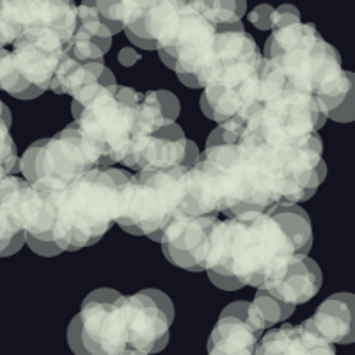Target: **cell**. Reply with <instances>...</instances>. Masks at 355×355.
Wrapping results in <instances>:
<instances>
[{
    "instance_id": "obj_13",
    "label": "cell",
    "mask_w": 355,
    "mask_h": 355,
    "mask_svg": "<svg viewBox=\"0 0 355 355\" xmlns=\"http://www.w3.org/2000/svg\"><path fill=\"white\" fill-rule=\"evenodd\" d=\"M116 84V77L105 61H78L64 52L57 66L50 89L57 94H69L75 103H82L98 89Z\"/></svg>"
},
{
    "instance_id": "obj_1",
    "label": "cell",
    "mask_w": 355,
    "mask_h": 355,
    "mask_svg": "<svg viewBox=\"0 0 355 355\" xmlns=\"http://www.w3.org/2000/svg\"><path fill=\"white\" fill-rule=\"evenodd\" d=\"M327 176L318 133L300 146L236 139L206 144L185 171V215H236L299 205L315 196Z\"/></svg>"
},
{
    "instance_id": "obj_10",
    "label": "cell",
    "mask_w": 355,
    "mask_h": 355,
    "mask_svg": "<svg viewBox=\"0 0 355 355\" xmlns=\"http://www.w3.org/2000/svg\"><path fill=\"white\" fill-rule=\"evenodd\" d=\"M265 331L263 316L254 304L231 302L222 309L208 338V355H254Z\"/></svg>"
},
{
    "instance_id": "obj_26",
    "label": "cell",
    "mask_w": 355,
    "mask_h": 355,
    "mask_svg": "<svg viewBox=\"0 0 355 355\" xmlns=\"http://www.w3.org/2000/svg\"><path fill=\"white\" fill-rule=\"evenodd\" d=\"M139 61H141V53L135 52L133 49H123L121 52H119V62H121L125 68H132V66L137 64Z\"/></svg>"
},
{
    "instance_id": "obj_16",
    "label": "cell",
    "mask_w": 355,
    "mask_h": 355,
    "mask_svg": "<svg viewBox=\"0 0 355 355\" xmlns=\"http://www.w3.org/2000/svg\"><path fill=\"white\" fill-rule=\"evenodd\" d=\"M254 355H336L334 347L300 323H284L263 332Z\"/></svg>"
},
{
    "instance_id": "obj_5",
    "label": "cell",
    "mask_w": 355,
    "mask_h": 355,
    "mask_svg": "<svg viewBox=\"0 0 355 355\" xmlns=\"http://www.w3.org/2000/svg\"><path fill=\"white\" fill-rule=\"evenodd\" d=\"M128 171L96 167L71 182L46 180L52 185L53 227L50 242L61 249L80 250L94 245L114 224L116 189Z\"/></svg>"
},
{
    "instance_id": "obj_18",
    "label": "cell",
    "mask_w": 355,
    "mask_h": 355,
    "mask_svg": "<svg viewBox=\"0 0 355 355\" xmlns=\"http://www.w3.org/2000/svg\"><path fill=\"white\" fill-rule=\"evenodd\" d=\"M4 176L0 180V256L17 254L25 243V231L21 230L17 222V217L12 214L11 202L8 196V182Z\"/></svg>"
},
{
    "instance_id": "obj_21",
    "label": "cell",
    "mask_w": 355,
    "mask_h": 355,
    "mask_svg": "<svg viewBox=\"0 0 355 355\" xmlns=\"http://www.w3.org/2000/svg\"><path fill=\"white\" fill-rule=\"evenodd\" d=\"M270 21H272L270 31H274V28L284 27V25L295 24V21H300V12L295 6L283 4V6H279V8H274Z\"/></svg>"
},
{
    "instance_id": "obj_6",
    "label": "cell",
    "mask_w": 355,
    "mask_h": 355,
    "mask_svg": "<svg viewBox=\"0 0 355 355\" xmlns=\"http://www.w3.org/2000/svg\"><path fill=\"white\" fill-rule=\"evenodd\" d=\"M187 167L142 169L116 189L114 222L126 233L160 242L171 218L182 211Z\"/></svg>"
},
{
    "instance_id": "obj_20",
    "label": "cell",
    "mask_w": 355,
    "mask_h": 355,
    "mask_svg": "<svg viewBox=\"0 0 355 355\" xmlns=\"http://www.w3.org/2000/svg\"><path fill=\"white\" fill-rule=\"evenodd\" d=\"M258 311L261 313L263 322H265L266 329L275 327L277 323H283L293 315L295 307L290 306V304H284L281 300H277L275 297H272L270 293H266L265 290L256 291V297L252 300Z\"/></svg>"
},
{
    "instance_id": "obj_8",
    "label": "cell",
    "mask_w": 355,
    "mask_h": 355,
    "mask_svg": "<svg viewBox=\"0 0 355 355\" xmlns=\"http://www.w3.org/2000/svg\"><path fill=\"white\" fill-rule=\"evenodd\" d=\"M101 160L103 151L100 146L71 123L53 137L34 142L24 157L18 158V171L27 182H71L87 171L101 167Z\"/></svg>"
},
{
    "instance_id": "obj_3",
    "label": "cell",
    "mask_w": 355,
    "mask_h": 355,
    "mask_svg": "<svg viewBox=\"0 0 355 355\" xmlns=\"http://www.w3.org/2000/svg\"><path fill=\"white\" fill-rule=\"evenodd\" d=\"M73 123L103 151L101 167L132 169L142 146L167 126L157 91L137 93L125 85H105L82 103L71 101Z\"/></svg>"
},
{
    "instance_id": "obj_24",
    "label": "cell",
    "mask_w": 355,
    "mask_h": 355,
    "mask_svg": "<svg viewBox=\"0 0 355 355\" xmlns=\"http://www.w3.org/2000/svg\"><path fill=\"white\" fill-rule=\"evenodd\" d=\"M157 96L162 103V109H164V114H166V121L176 123L178 116H180V101L169 91H157Z\"/></svg>"
},
{
    "instance_id": "obj_23",
    "label": "cell",
    "mask_w": 355,
    "mask_h": 355,
    "mask_svg": "<svg viewBox=\"0 0 355 355\" xmlns=\"http://www.w3.org/2000/svg\"><path fill=\"white\" fill-rule=\"evenodd\" d=\"M354 94L355 91H352L347 98H345L334 110L327 114L329 119H334L338 123H350L355 116V110H354Z\"/></svg>"
},
{
    "instance_id": "obj_2",
    "label": "cell",
    "mask_w": 355,
    "mask_h": 355,
    "mask_svg": "<svg viewBox=\"0 0 355 355\" xmlns=\"http://www.w3.org/2000/svg\"><path fill=\"white\" fill-rule=\"evenodd\" d=\"M313 227L299 205L268 211H242L215 220L208 233L205 272L220 290L259 288L309 254Z\"/></svg>"
},
{
    "instance_id": "obj_12",
    "label": "cell",
    "mask_w": 355,
    "mask_h": 355,
    "mask_svg": "<svg viewBox=\"0 0 355 355\" xmlns=\"http://www.w3.org/2000/svg\"><path fill=\"white\" fill-rule=\"evenodd\" d=\"M0 12L17 36L33 28H53L71 37L77 28L73 0H0Z\"/></svg>"
},
{
    "instance_id": "obj_11",
    "label": "cell",
    "mask_w": 355,
    "mask_h": 355,
    "mask_svg": "<svg viewBox=\"0 0 355 355\" xmlns=\"http://www.w3.org/2000/svg\"><path fill=\"white\" fill-rule=\"evenodd\" d=\"M218 215H185L178 211L160 236L167 261L189 272H205L208 233Z\"/></svg>"
},
{
    "instance_id": "obj_4",
    "label": "cell",
    "mask_w": 355,
    "mask_h": 355,
    "mask_svg": "<svg viewBox=\"0 0 355 355\" xmlns=\"http://www.w3.org/2000/svg\"><path fill=\"white\" fill-rule=\"evenodd\" d=\"M263 57L272 59L295 85L309 91L325 114L355 91L354 75L343 68L339 53L309 24L274 28Z\"/></svg>"
},
{
    "instance_id": "obj_22",
    "label": "cell",
    "mask_w": 355,
    "mask_h": 355,
    "mask_svg": "<svg viewBox=\"0 0 355 355\" xmlns=\"http://www.w3.org/2000/svg\"><path fill=\"white\" fill-rule=\"evenodd\" d=\"M272 8L270 4H259L249 12V21L259 31H270L272 27Z\"/></svg>"
},
{
    "instance_id": "obj_25",
    "label": "cell",
    "mask_w": 355,
    "mask_h": 355,
    "mask_svg": "<svg viewBox=\"0 0 355 355\" xmlns=\"http://www.w3.org/2000/svg\"><path fill=\"white\" fill-rule=\"evenodd\" d=\"M17 37V33L9 27V24L2 18V12H0V49H6L8 44H12V41Z\"/></svg>"
},
{
    "instance_id": "obj_7",
    "label": "cell",
    "mask_w": 355,
    "mask_h": 355,
    "mask_svg": "<svg viewBox=\"0 0 355 355\" xmlns=\"http://www.w3.org/2000/svg\"><path fill=\"white\" fill-rule=\"evenodd\" d=\"M174 306L160 290L117 295L107 322V355H153L169 343Z\"/></svg>"
},
{
    "instance_id": "obj_19",
    "label": "cell",
    "mask_w": 355,
    "mask_h": 355,
    "mask_svg": "<svg viewBox=\"0 0 355 355\" xmlns=\"http://www.w3.org/2000/svg\"><path fill=\"white\" fill-rule=\"evenodd\" d=\"M210 18L217 28L240 24L247 11V0H190Z\"/></svg>"
},
{
    "instance_id": "obj_17",
    "label": "cell",
    "mask_w": 355,
    "mask_h": 355,
    "mask_svg": "<svg viewBox=\"0 0 355 355\" xmlns=\"http://www.w3.org/2000/svg\"><path fill=\"white\" fill-rule=\"evenodd\" d=\"M187 144H189V139L178 123L162 126L142 146L132 169H167V167L183 166Z\"/></svg>"
},
{
    "instance_id": "obj_14",
    "label": "cell",
    "mask_w": 355,
    "mask_h": 355,
    "mask_svg": "<svg viewBox=\"0 0 355 355\" xmlns=\"http://www.w3.org/2000/svg\"><path fill=\"white\" fill-rule=\"evenodd\" d=\"M322 288V270L318 263L309 254L297 256L286 270L275 279L259 286L277 300L297 307L299 304L309 302Z\"/></svg>"
},
{
    "instance_id": "obj_9",
    "label": "cell",
    "mask_w": 355,
    "mask_h": 355,
    "mask_svg": "<svg viewBox=\"0 0 355 355\" xmlns=\"http://www.w3.org/2000/svg\"><path fill=\"white\" fill-rule=\"evenodd\" d=\"M71 37L53 28H33L25 31L12 41V61L18 71L24 96L33 100L50 89L57 66L61 62Z\"/></svg>"
},
{
    "instance_id": "obj_15",
    "label": "cell",
    "mask_w": 355,
    "mask_h": 355,
    "mask_svg": "<svg viewBox=\"0 0 355 355\" xmlns=\"http://www.w3.org/2000/svg\"><path fill=\"white\" fill-rule=\"evenodd\" d=\"M309 331L318 334L331 345H348L355 336V300L354 295L334 293L320 304L315 315L302 322Z\"/></svg>"
}]
</instances>
